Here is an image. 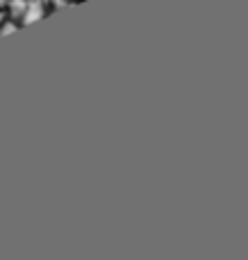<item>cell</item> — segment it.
I'll return each mask as SVG.
<instances>
[{"mask_svg":"<svg viewBox=\"0 0 248 260\" xmlns=\"http://www.w3.org/2000/svg\"><path fill=\"white\" fill-rule=\"evenodd\" d=\"M41 16H44V7H41L39 0H27L25 9H23V14H21L23 23H32V21H36V18H41Z\"/></svg>","mask_w":248,"mask_h":260,"instance_id":"obj_1","label":"cell"},{"mask_svg":"<svg viewBox=\"0 0 248 260\" xmlns=\"http://www.w3.org/2000/svg\"><path fill=\"white\" fill-rule=\"evenodd\" d=\"M0 23H3V18H0Z\"/></svg>","mask_w":248,"mask_h":260,"instance_id":"obj_2","label":"cell"}]
</instances>
